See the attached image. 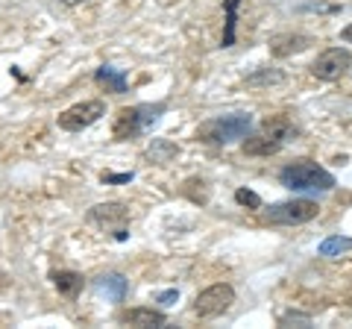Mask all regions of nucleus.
<instances>
[{"label":"nucleus","mask_w":352,"mask_h":329,"mask_svg":"<svg viewBox=\"0 0 352 329\" xmlns=\"http://www.w3.org/2000/svg\"><path fill=\"white\" fill-rule=\"evenodd\" d=\"M3 288H9V273L0 268V291H3Z\"/></svg>","instance_id":"22"},{"label":"nucleus","mask_w":352,"mask_h":329,"mask_svg":"<svg viewBox=\"0 0 352 329\" xmlns=\"http://www.w3.org/2000/svg\"><path fill=\"white\" fill-rule=\"evenodd\" d=\"M235 200L244 206V209H252V212L261 209V197H258L256 191H250V189H238V191H235Z\"/></svg>","instance_id":"16"},{"label":"nucleus","mask_w":352,"mask_h":329,"mask_svg":"<svg viewBox=\"0 0 352 329\" xmlns=\"http://www.w3.org/2000/svg\"><path fill=\"white\" fill-rule=\"evenodd\" d=\"M279 182L291 191H332L335 177L311 159H296L279 171Z\"/></svg>","instance_id":"1"},{"label":"nucleus","mask_w":352,"mask_h":329,"mask_svg":"<svg viewBox=\"0 0 352 329\" xmlns=\"http://www.w3.org/2000/svg\"><path fill=\"white\" fill-rule=\"evenodd\" d=\"M106 115V103L103 100H85V103H76L71 109H65L59 115V127L68 129V133H80V129L97 124Z\"/></svg>","instance_id":"7"},{"label":"nucleus","mask_w":352,"mask_h":329,"mask_svg":"<svg viewBox=\"0 0 352 329\" xmlns=\"http://www.w3.org/2000/svg\"><path fill=\"white\" fill-rule=\"evenodd\" d=\"M94 83L100 85V89L112 92V94H124V92H126V76L120 74L118 68H109V65H103V68H97Z\"/></svg>","instance_id":"12"},{"label":"nucleus","mask_w":352,"mask_h":329,"mask_svg":"<svg viewBox=\"0 0 352 329\" xmlns=\"http://www.w3.org/2000/svg\"><path fill=\"white\" fill-rule=\"evenodd\" d=\"M241 3V0H232L226 9H229V21H226V36H223V47L232 45V30H235V6Z\"/></svg>","instance_id":"17"},{"label":"nucleus","mask_w":352,"mask_h":329,"mask_svg":"<svg viewBox=\"0 0 352 329\" xmlns=\"http://www.w3.org/2000/svg\"><path fill=\"white\" fill-rule=\"evenodd\" d=\"M176 297H179V294H176V291H164V294H162V297H159V300H162L164 306H170V303H173Z\"/></svg>","instance_id":"20"},{"label":"nucleus","mask_w":352,"mask_h":329,"mask_svg":"<svg viewBox=\"0 0 352 329\" xmlns=\"http://www.w3.org/2000/svg\"><path fill=\"white\" fill-rule=\"evenodd\" d=\"M340 41H349V45H352V24L340 30Z\"/></svg>","instance_id":"21"},{"label":"nucleus","mask_w":352,"mask_h":329,"mask_svg":"<svg viewBox=\"0 0 352 329\" xmlns=\"http://www.w3.org/2000/svg\"><path fill=\"white\" fill-rule=\"evenodd\" d=\"M147 153H150L153 162H168L173 153H176V147L170 145V141H153V147H150Z\"/></svg>","instance_id":"15"},{"label":"nucleus","mask_w":352,"mask_h":329,"mask_svg":"<svg viewBox=\"0 0 352 329\" xmlns=\"http://www.w3.org/2000/svg\"><path fill=\"white\" fill-rule=\"evenodd\" d=\"M65 6H80V3H85V0H62Z\"/></svg>","instance_id":"23"},{"label":"nucleus","mask_w":352,"mask_h":329,"mask_svg":"<svg viewBox=\"0 0 352 329\" xmlns=\"http://www.w3.org/2000/svg\"><path fill=\"white\" fill-rule=\"evenodd\" d=\"M50 279H53V285H56V291L62 294V297H68V300L80 297V291H82V277H80L76 270H56Z\"/></svg>","instance_id":"10"},{"label":"nucleus","mask_w":352,"mask_h":329,"mask_svg":"<svg viewBox=\"0 0 352 329\" xmlns=\"http://www.w3.org/2000/svg\"><path fill=\"white\" fill-rule=\"evenodd\" d=\"M252 129V118L244 112L235 115H223V118H212L197 129V138L206 141V145H229V141L247 138Z\"/></svg>","instance_id":"3"},{"label":"nucleus","mask_w":352,"mask_h":329,"mask_svg":"<svg viewBox=\"0 0 352 329\" xmlns=\"http://www.w3.org/2000/svg\"><path fill=\"white\" fill-rule=\"evenodd\" d=\"M311 45V39L308 36H294V32H282V36H273L270 39V53L273 56H291V53H300Z\"/></svg>","instance_id":"9"},{"label":"nucleus","mask_w":352,"mask_h":329,"mask_svg":"<svg viewBox=\"0 0 352 329\" xmlns=\"http://www.w3.org/2000/svg\"><path fill=\"white\" fill-rule=\"evenodd\" d=\"M88 221L97 224V226H115V238L124 241L126 238V221H129V212L124 203H100L88 212Z\"/></svg>","instance_id":"8"},{"label":"nucleus","mask_w":352,"mask_h":329,"mask_svg":"<svg viewBox=\"0 0 352 329\" xmlns=\"http://www.w3.org/2000/svg\"><path fill=\"white\" fill-rule=\"evenodd\" d=\"M349 68H352L349 50L346 47H329L314 59L311 74L317 76V80H323V83H338Z\"/></svg>","instance_id":"6"},{"label":"nucleus","mask_w":352,"mask_h":329,"mask_svg":"<svg viewBox=\"0 0 352 329\" xmlns=\"http://www.w3.org/2000/svg\"><path fill=\"white\" fill-rule=\"evenodd\" d=\"M97 291L106 294L109 300L120 303V300H124V294H126V279L120 277V273H109V277H103L100 282H97Z\"/></svg>","instance_id":"13"},{"label":"nucleus","mask_w":352,"mask_h":329,"mask_svg":"<svg viewBox=\"0 0 352 329\" xmlns=\"http://www.w3.org/2000/svg\"><path fill=\"white\" fill-rule=\"evenodd\" d=\"M120 321L126 326H164V312H156V309H129L120 315Z\"/></svg>","instance_id":"11"},{"label":"nucleus","mask_w":352,"mask_h":329,"mask_svg":"<svg viewBox=\"0 0 352 329\" xmlns=\"http://www.w3.org/2000/svg\"><path fill=\"white\" fill-rule=\"evenodd\" d=\"M317 215H320V206L314 200H285V203L270 206L264 221L276 224V226H300V224L314 221Z\"/></svg>","instance_id":"4"},{"label":"nucleus","mask_w":352,"mask_h":329,"mask_svg":"<svg viewBox=\"0 0 352 329\" xmlns=\"http://www.w3.org/2000/svg\"><path fill=\"white\" fill-rule=\"evenodd\" d=\"M261 83H282V74L279 71H261V74H256V76H250L247 80V85H261Z\"/></svg>","instance_id":"18"},{"label":"nucleus","mask_w":352,"mask_h":329,"mask_svg":"<svg viewBox=\"0 0 352 329\" xmlns=\"http://www.w3.org/2000/svg\"><path fill=\"white\" fill-rule=\"evenodd\" d=\"M346 250H352V238L346 235H332V238H326L320 247H317V253H320L323 259H335L340 253H346Z\"/></svg>","instance_id":"14"},{"label":"nucleus","mask_w":352,"mask_h":329,"mask_svg":"<svg viewBox=\"0 0 352 329\" xmlns=\"http://www.w3.org/2000/svg\"><path fill=\"white\" fill-rule=\"evenodd\" d=\"M162 112H164L162 103H156V106H124V109H118V115L112 120V136L118 141H126V138H135L141 133H147V129L159 120Z\"/></svg>","instance_id":"2"},{"label":"nucleus","mask_w":352,"mask_h":329,"mask_svg":"<svg viewBox=\"0 0 352 329\" xmlns=\"http://www.w3.org/2000/svg\"><path fill=\"white\" fill-rule=\"evenodd\" d=\"M132 173H103V182H129Z\"/></svg>","instance_id":"19"},{"label":"nucleus","mask_w":352,"mask_h":329,"mask_svg":"<svg viewBox=\"0 0 352 329\" xmlns=\"http://www.w3.org/2000/svg\"><path fill=\"white\" fill-rule=\"evenodd\" d=\"M232 303H235V288L232 285H226V282H217V285H212V288L197 294L194 312L208 321V317H220L223 312H229V306Z\"/></svg>","instance_id":"5"}]
</instances>
